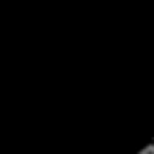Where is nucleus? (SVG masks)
Here are the masks:
<instances>
[{"mask_svg": "<svg viewBox=\"0 0 154 154\" xmlns=\"http://www.w3.org/2000/svg\"><path fill=\"white\" fill-rule=\"evenodd\" d=\"M137 154H154V140H152L149 144H144V147H142V149H140Z\"/></svg>", "mask_w": 154, "mask_h": 154, "instance_id": "obj_1", "label": "nucleus"}]
</instances>
